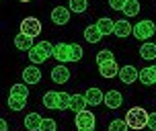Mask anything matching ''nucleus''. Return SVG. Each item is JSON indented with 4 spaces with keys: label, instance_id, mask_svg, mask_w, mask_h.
Segmentation results:
<instances>
[{
    "label": "nucleus",
    "instance_id": "nucleus-1",
    "mask_svg": "<svg viewBox=\"0 0 156 131\" xmlns=\"http://www.w3.org/2000/svg\"><path fill=\"white\" fill-rule=\"evenodd\" d=\"M49 55H54V45H51L49 41L35 43V45L29 49V60H31L33 64H43Z\"/></svg>",
    "mask_w": 156,
    "mask_h": 131
},
{
    "label": "nucleus",
    "instance_id": "nucleus-2",
    "mask_svg": "<svg viewBox=\"0 0 156 131\" xmlns=\"http://www.w3.org/2000/svg\"><path fill=\"white\" fill-rule=\"evenodd\" d=\"M129 129H144L146 127V121H148V113L142 107H133L127 111V115L123 119Z\"/></svg>",
    "mask_w": 156,
    "mask_h": 131
},
{
    "label": "nucleus",
    "instance_id": "nucleus-3",
    "mask_svg": "<svg viewBox=\"0 0 156 131\" xmlns=\"http://www.w3.org/2000/svg\"><path fill=\"white\" fill-rule=\"evenodd\" d=\"M94 125H97L94 113L86 111V109L76 113V129L78 131H94Z\"/></svg>",
    "mask_w": 156,
    "mask_h": 131
},
{
    "label": "nucleus",
    "instance_id": "nucleus-4",
    "mask_svg": "<svg viewBox=\"0 0 156 131\" xmlns=\"http://www.w3.org/2000/svg\"><path fill=\"white\" fill-rule=\"evenodd\" d=\"M132 33L140 39V41H146V39H150L156 33V25L152 23V21H140V23L133 27Z\"/></svg>",
    "mask_w": 156,
    "mask_h": 131
},
{
    "label": "nucleus",
    "instance_id": "nucleus-5",
    "mask_svg": "<svg viewBox=\"0 0 156 131\" xmlns=\"http://www.w3.org/2000/svg\"><path fill=\"white\" fill-rule=\"evenodd\" d=\"M21 33H25V35H29L31 39H35L41 33V23H39L35 16H27V19L21 21Z\"/></svg>",
    "mask_w": 156,
    "mask_h": 131
},
{
    "label": "nucleus",
    "instance_id": "nucleus-6",
    "mask_svg": "<svg viewBox=\"0 0 156 131\" xmlns=\"http://www.w3.org/2000/svg\"><path fill=\"white\" fill-rule=\"evenodd\" d=\"M119 80L123 82V84H132V82H136L138 80V76H140V72L133 68V66H123V68H119Z\"/></svg>",
    "mask_w": 156,
    "mask_h": 131
},
{
    "label": "nucleus",
    "instance_id": "nucleus-7",
    "mask_svg": "<svg viewBox=\"0 0 156 131\" xmlns=\"http://www.w3.org/2000/svg\"><path fill=\"white\" fill-rule=\"evenodd\" d=\"M70 80V70L66 68V66H55L54 70H51V82H55V84H64V82H68Z\"/></svg>",
    "mask_w": 156,
    "mask_h": 131
},
{
    "label": "nucleus",
    "instance_id": "nucleus-8",
    "mask_svg": "<svg viewBox=\"0 0 156 131\" xmlns=\"http://www.w3.org/2000/svg\"><path fill=\"white\" fill-rule=\"evenodd\" d=\"M103 102H105L109 109H119L121 105H123V96H121L119 90H109V92L103 96Z\"/></svg>",
    "mask_w": 156,
    "mask_h": 131
},
{
    "label": "nucleus",
    "instance_id": "nucleus-9",
    "mask_svg": "<svg viewBox=\"0 0 156 131\" xmlns=\"http://www.w3.org/2000/svg\"><path fill=\"white\" fill-rule=\"evenodd\" d=\"M54 57L60 64L70 62V43H58V45H54Z\"/></svg>",
    "mask_w": 156,
    "mask_h": 131
},
{
    "label": "nucleus",
    "instance_id": "nucleus-10",
    "mask_svg": "<svg viewBox=\"0 0 156 131\" xmlns=\"http://www.w3.org/2000/svg\"><path fill=\"white\" fill-rule=\"evenodd\" d=\"M51 21H54L55 25H66L68 21H70V8L55 6L54 10H51Z\"/></svg>",
    "mask_w": 156,
    "mask_h": 131
},
{
    "label": "nucleus",
    "instance_id": "nucleus-11",
    "mask_svg": "<svg viewBox=\"0 0 156 131\" xmlns=\"http://www.w3.org/2000/svg\"><path fill=\"white\" fill-rule=\"evenodd\" d=\"M41 80V70L37 66H29L23 70V82L25 84H37Z\"/></svg>",
    "mask_w": 156,
    "mask_h": 131
},
{
    "label": "nucleus",
    "instance_id": "nucleus-12",
    "mask_svg": "<svg viewBox=\"0 0 156 131\" xmlns=\"http://www.w3.org/2000/svg\"><path fill=\"white\" fill-rule=\"evenodd\" d=\"M132 31H133V27L129 25L127 19L115 21V25H113V35H117V37H127V35H132Z\"/></svg>",
    "mask_w": 156,
    "mask_h": 131
},
{
    "label": "nucleus",
    "instance_id": "nucleus-13",
    "mask_svg": "<svg viewBox=\"0 0 156 131\" xmlns=\"http://www.w3.org/2000/svg\"><path fill=\"white\" fill-rule=\"evenodd\" d=\"M99 72H101L103 78H115L119 74V66L115 64V60H111V62L99 64Z\"/></svg>",
    "mask_w": 156,
    "mask_h": 131
},
{
    "label": "nucleus",
    "instance_id": "nucleus-14",
    "mask_svg": "<svg viewBox=\"0 0 156 131\" xmlns=\"http://www.w3.org/2000/svg\"><path fill=\"white\" fill-rule=\"evenodd\" d=\"M142 80V84L146 86H152L156 84V66H148V68H144L140 72V76H138Z\"/></svg>",
    "mask_w": 156,
    "mask_h": 131
},
{
    "label": "nucleus",
    "instance_id": "nucleus-15",
    "mask_svg": "<svg viewBox=\"0 0 156 131\" xmlns=\"http://www.w3.org/2000/svg\"><path fill=\"white\" fill-rule=\"evenodd\" d=\"M103 96H105V94H103L101 90H99V88H88V90L84 92L86 102H88V105H94V107L103 102Z\"/></svg>",
    "mask_w": 156,
    "mask_h": 131
},
{
    "label": "nucleus",
    "instance_id": "nucleus-16",
    "mask_svg": "<svg viewBox=\"0 0 156 131\" xmlns=\"http://www.w3.org/2000/svg\"><path fill=\"white\" fill-rule=\"evenodd\" d=\"M15 45H16V49H23V51H29L35 43H33V39L29 37V35H25V33H19L15 37Z\"/></svg>",
    "mask_w": 156,
    "mask_h": 131
},
{
    "label": "nucleus",
    "instance_id": "nucleus-17",
    "mask_svg": "<svg viewBox=\"0 0 156 131\" xmlns=\"http://www.w3.org/2000/svg\"><path fill=\"white\" fill-rule=\"evenodd\" d=\"M86 98H84V94H72L70 96V109L74 111V113H80V111H84L86 109Z\"/></svg>",
    "mask_w": 156,
    "mask_h": 131
},
{
    "label": "nucleus",
    "instance_id": "nucleus-18",
    "mask_svg": "<svg viewBox=\"0 0 156 131\" xmlns=\"http://www.w3.org/2000/svg\"><path fill=\"white\" fill-rule=\"evenodd\" d=\"M25 105H27V96H21V94H12L8 96V107L12 109V111H23Z\"/></svg>",
    "mask_w": 156,
    "mask_h": 131
},
{
    "label": "nucleus",
    "instance_id": "nucleus-19",
    "mask_svg": "<svg viewBox=\"0 0 156 131\" xmlns=\"http://www.w3.org/2000/svg\"><path fill=\"white\" fill-rule=\"evenodd\" d=\"M84 39L88 41V43H99V41L103 39L101 31L97 29V25H90V27H86V29H84Z\"/></svg>",
    "mask_w": 156,
    "mask_h": 131
},
{
    "label": "nucleus",
    "instance_id": "nucleus-20",
    "mask_svg": "<svg viewBox=\"0 0 156 131\" xmlns=\"http://www.w3.org/2000/svg\"><path fill=\"white\" fill-rule=\"evenodd\" d=\"M41 115H37V113H29V115L25 117V127L29 131H37L39 129V125H41Z\"/></svg>",
    "mask_w": 156,
    "mask_h": 131
},
{
    "label": "nucleus",
    "instance_id": "nucleus-21",
    "mask_svg": "<svg viewBox=\"0 0 156 131\" xmlns=\"http://www.w3.org/2000/svg\"><path fill=\"white\" fill-rule=\"evenodd\" d=\"M113 25H115V21H111V19H107V16H103V19L97 21V29L101 31V35H111V33H113Z\"/></svg>",
    "mask_w": 156,
    "mask_h": 131
},
{
    "label": "nucleus",
    "instance_id": "nucleus-22",
    "mask_svg": "<svg viewBox=\"0 0 156 131\" xmlns=\"http://www.w3.org/2000/svg\"><path fill=\"white\" fill-rule=\"evenodd\" d=\"M43 107L45 109H58V92L55 90H47L43 94Z\"/></svg>",
    "mask_w": 156,
    "mask_h": 131
},
{
    "label": "nucleus",
    "instance_id": "nucleus-23",
    "mask_svg": "<svg viewBox=\"0 0 156 131\" xmlns=\"http://www.w3.org/2000/svg\"><path fill=\"white\" fill-rule=\"evenodd\" d=\"M138 12H140V2H138V0H125L123 15L125 16H136Z\"/></svg>",
    "mask_w": 156,
    "mask_h": 131
},
{
    "label": "nucleus",
    "instance_id": "nucleus-24",
    "mask_svg": "<svg viewBox=\"0 0 156 131\" xmlns=\"http://www.w3.org/2000/svg\"><path fill=\"white\" fill-rule=\"evenodd\" d=\"M140 55L144 60H156V45L154 43H144L140 47Z\"/></svg>",
    "mask_w": 156,
    "mask_h": 131
},
{
    "label": "nucleus",
    "instance_id": "nucleus-25",
    "mask_svg": "<svg viewBox=\"0 0 156 131\" xmlns=\"http://www.w3.org/2000/svg\"><path fill=\"white\" fill-rule=\"evenodd\" d=\"M86 8H88V0H70L72 12H84Z\"/></svg>",
    "mask_w": 156,
    "mask_h": 131
},
{
    "label": "nucleus",
    "instance_id": "nucleus-26",
    "mask_svg": "<svg viewBox=\"0 0 156 131\" xmlns=\"http://www.w3.org/2000/svg\"><path fill=\"white\" fill-rule=\"evenodd\" d=\"M70 96L68 92H58V109H70Z\"/></svg>",
    "mask_w": 156,
    "mask_h": 131
},
{
    "label": "nucleus",
    "instance_id": "nucleus-27",
    "mask_svg": "<svg viewBox=\"0 0 156 131\" xmlns=\"http://www.w3.org/2000/svg\"><path fill=\"white\" fill-rule=\"evenodd\" d=\"M82 57V47L78 43H70V62H78Z\"/></svg>",
    "mask_w": 156,
    "mask_h": 131
},
{
    "label": "nucleus",
    "instance_id": "nucleus-28",
    "mask_svg": "<svg viewBox=\"0 0 156 131\" xmlns=\"http://www.w3.org/2000/svg\"><path fill=\"white\" fill-rule=\"evenodd\" d=\"M111 60H115L111 49H103V51L97 53V64H105V62H111Z\"/></svg>",
    "mask_w": 156,
    "mask_h": 131
},
{
    "label": "nucleus",
    "instance_id": "nucleus-29",
    "mask_svg": "<svg viewBox=\"0 0 156 131\" xmlns=\"http://www.w3.org/2000/svg\"><path fill=\"white\" fill-rule=\"evenodd\" d=\"M129 127H127V123H125L123 119H115V121H111L109 125V131H127Z\"/></svg>",
    "mask_w": 156,
    "mask_h": 131
},
{
    "label": "nucleus",
    "instance_id": "nucleus-30",
    "mask_svg": "<svg viewBox=\"0 0 156 131\" xmlns=\"http://www.w3.org/2000/svg\"><path fill=\"white\" fill-rule=\"evenodd\" d=\"M55 129H58V125H55L54 119H43L37 131H55Z\"/></svg>",
    "mask_w": 156,
    "mask_h": 131
},
{
    "label": "nucleus",
    "instance_id": "nucleus-31",
    "mask_svg": "<svg viewBox=\"0 0 156 131\" xmlns=\"http://www.w3.org/2000/svg\"><path fill=\"white\" fill-rule=\"evenodd\" d=\"M10 92L21 94V96H27V98H29V88H27V84H15L12 88H10Z\"/></svg>",
    "mask_w": 156,
    "mask_h": 131
},
{
    "label": "nucleus",
    "instance_id": "nucleus-32",
    "mask_svg": "<svg viewBox=\"0 0 156 131\" xmlns=\"http://www.w3.org/2000/svg\"><path fill=\"white\" fill-rule=\"evenodd\" d=\"M146 127H150L152 131H156V113H148V121H146Z\"/></svg>",
    "mask_w": 156,
    "mask_h": 131
},
{
    "label": "nucleus",
    "instance_id": "nucleus-33",
    "mask_svg": "<svg viewBox=\"0 0 156 131\" xmlns=\"http://www.w3.org/2000/svg\"><path fill=\"white\" fill-rule=\"evenodd\" d=\"M109 4H111V8H113V10H123L125 0H109Z\"/></svg>",
    "mask_w": 156,
    "mask_h": 131
},
{
    "label": "nucleus",
    "instance_id": "nucleus-34",
    "mask_svg": "<svg viewBox=\"0 0 156 131\" xmlns=\"http://www.w3.org/2000/svg\"><path fill=\"white\" fill-rule=\"evenodd\" d=\"M0 131H8V125L4 119H0Z\"/></svg>",
    "mask_w": 156,
    "mask_h": 131
},
{
    "label": "nucleus",
    "instance_id": "nucleus-35",
    "mask_svg": "<svg viewBox=\"0 0 156 131\" xmlns=\"http://www.w3.org/2000/svg\"><path fill=\"white\" fill-rule=\"evenodd\" d=\"M21 2H29V0H21Z\"/></svg>",
    "mask_w": 156,
    "mask_h": 131
}]
</instances>
